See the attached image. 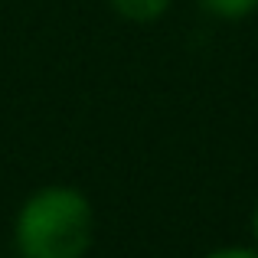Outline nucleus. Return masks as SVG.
<instances>
[{
    "label": "nucleus",
    "mask_w": 258,
    "mask_h": 258,
    "mask_svg": "<svg viewBox=\"0 0 258 258\" xmlns=\"http://www.w3.org/2000/svg\"><path fill=\"white\" fill-rule=\"evenodd\" d=\"M196 4H200V10H206L209 17L222 20V23H239L258 10V0H196Z\"/></svg>",
    "instance_id": "nucleus-3"
},
{
    "label": "nucleus",
    "mask_w": 258,
    "mask_h": 258,
    "mask_svg": "<svg viewBox=\"0 0 258 258\" xmlns=\"http://www.w3.org/2000/svg\"><path fill=\"white\" fill-rule=\"evenodd\" d=\"M95 242L92 200L76 186L52 183L20 203L13 216L17 258H85Z\"/></svg>",
    "instance_id": "nucleus-1"
},
{
    "label": "nucleus",
    "mask_w": 258,
    "mask_h": 258,
    "mask_svg": "<svg viewBox=\"0 0 258 258\" xmlns=\"http://www.w3.org/2000/svg\"><path fill=\"white\" fill-rule=\"evenodd\" d=\"M173 0H108L114 13L127 23H154L170 10Z\"/></svg>",
    "instance_id": "nucleus-2"
},
{
    "label": "nucleus",
    "mask_w": 258,
    "mask_h": 258,
    "mask_svg": "<svg viewBox=\"0 0 258 258\" xmlns=\"http://www.w3.org/2000/svg\"><path fill=\"white\" fill-rule=\"evenodd\" d=\"M252 232H255V248H258V206H255V216H252Z\"/></svg>",
    "instance_id": "nucleus-5"
},
{
    "label": "nucleus",
    "mask_w": 258,
    "mask_h": 258,
    "mask_svg": "<svg viewBox=\"0 0 258 258\" xmlns=\"http://www.w3.org/2000/svg\"><path fill=\"white\" fill-rule=\"evenodd\" d=\"M203 258H258V248L252 245H222V248H213Z\"/></svg>",
    "instance_id": "nucleus-4"
}]
</instances>
